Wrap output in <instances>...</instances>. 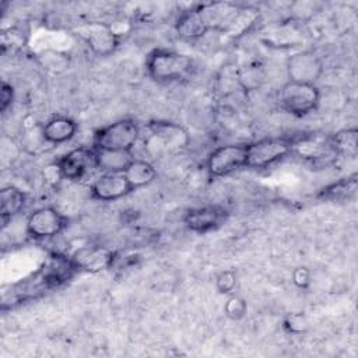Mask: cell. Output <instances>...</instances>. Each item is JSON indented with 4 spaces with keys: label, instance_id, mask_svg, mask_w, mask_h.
I'll use <instances>...</instances> for the list:
<instances>
[{
    "label": "cell",
    "instance_id": "18",
    "mask_svg": "<svg viewBox=\"0 0 358 358\" xmlns=\"http://www.w3.org/2000/svg\"><path fill=\"white\" fill-rule=\"evenodd\" d=\"M27 196L25 193L15 187V186H6L0 192V217H1V227L4 228L7 222L21 213L24 208Z\"/></svg>",
    "mask_w": 358,
    "mask_h": 358
},
{
    "label": "cell",
    "instance_id": "15",
    "mask_svg": "<svg viewBox=\"0 0 358 358\" xmlns=\"http://www.w3.org/2000/svg\"><path fill=\"white\" fill-rule=\"evenodd\" d=\"M175 28L178 35L185 41H197L210 32L199 6L183 11L176 20Z\"/></svg>",
    "mask_w": 358,
    "mask_h": 358
},
{
    "label": "cell",
    "instance_id": "10",
    "mask_svg": "<svg viewBox=\"0 0 358 358\" xmlns=\"http://www.w3.org/2000/svg\"><path fill=\"white\" fill-rule=\"evenodd\" d=\"M228 215L229 213L225 207L211 204V206L190 208L185 214L183 222L190 231L197 234H206L220 228L227 221Z\"/></svg>",
    "mask_w": 358,
    "mask_h": 358
},
{
    "label": "cell",
    "instance_id": "19",
    "mask_svg": "<svg viewBox=\"0 0 358 358\" xmlns=\"http://www.w3.org/2000/svg\"><path fill=\"white\" fill-rule=\"evenodd\" d=\"M123 173L127 182L130 183V186L133 187V190L148 186L157 178V171L154 165L145 159H137V158H134L130 162V165L126 168Z\"/></svg>",
    "mask_w": 358,
    "mask_h": 358
},
{
    "label": "cell",
    "instance_id": "16",
    "mask_svg": "<svg viewBox=\"0 0 358 358\" xmlns=\"http://www.w3.org/2000/svg\"><path fill=\"white\" fill-rule=\"evenodd\" d=\"M133 159H134V157H133L131 151L95 150L94 148L95 168H98L101 172L123 173Z\"/></svg>",
    "mask_w": 358,
    "mask_h": 358
},
{
    "label": "cell",
    "instance_id": "26",
    "mask_svg": "<svg viewBox=\"0 0 358 358\" xmlns=\"http://www.w3.org/2000/svg\"><path fill=\"white\" fill-rule=\"evenodd\" d=\"M308 319L303 313L301 312H294V313H289L285 316L284 322H282V326L284 329L288 331V333H292V334H301V333H305L308 330Z\"/></svg>",
    "mask_w": 358,
    "mask_h": 358
},
{
    "label": "cell",
    "instance_id": "8",
    "mask_svg": "<svg viewBox=\"0 0 358 358\" xmlns=\"http://www.w3.org/2000/svg\"><path fill=\"white\" fill-rule=\"evenodd\" d=\"M67 227V218L55 207H41L32 211L25 221L28 236L42 241L50 239L63 232Z\"/></svg>",
    "mask_w": 358,
    "mask_h": 358
},
{
    "label": "cell",
    "instance_id": "24",
    "mask_svg": "<svg viewBox=\"0 0 358 358\" xmlns=\"http://www.w3.org/2000/svg\"><path fill=\"white\" fill-rule=\"evenodd\" d=\"M218 90L224 92V95H229L238 90H241L238 83V69L235 67H224L221 74L218 76Z\"/></svg>",
    "mask_w": 358,
    "mask_h": 358
},
{
    "label": "cell",
    "instance_id": "21",
    "mask_svg": "<svg viewBox=\"0 0 358 358\" xmlns=\"http://www.w3.org/2000/svg\"><path fill=\"white\" fill-rule=\"evenodd\" d=\"M357 189H358V180H357V176L352 175V176L341 178L340 180L327 185L320 190L317 196L323 200L343 201L354 197L357 193Z\"/></svg>",
    "mask_w": 358,
    "mask_h": 358
},
{
    "label": "cell",
    "instance_id": "6",
    "mask_svg": "<svg viewBox=\"0 0 358 358\" xmlns=\"http://www.w3.org/2000/svg\"><path fill=\"white\" fill-rule=\"evenodd\" d=\"M246 145V168L263 169L291 154L294 140L285 137H264Z\"/></svg>",
    "mask_w": 358,
    "mask_h": 358
},
{
    "label": "cell",
    "instance_id": "28",
    "mask_svg": "<svg viewBox=\"0 0 358 358\" xmlns=\"http://www.w3.org/2000/svg\"><path fill=\"white\" fill-rule=\"evenodd\" d=\"M13 101H14V88L8 83L3 81L1 83V90H0V109H1V112H6L7 108L11 106Z\"/></svg>",
    "mask_w": 358,
    "mask_h": 358
},
{
    "label": "cell",
    "instance_id": "5",
    "mask_svg": "<svg viewBox=\"0 0 358 358\" xmlns=\"http://www.w3.org/2000/svg\"><path fill=\"white\" fill-rule=\"evenodd\" d=\"M282 109L294 116H306L317 109L320 103V91L316 84L287 81L278 95Z\"/></svg>",
    "mask_w": 358,
    "mask_h": 358
},
{
    "label": "cell",
    "instance_id": "3",
    "mask_svg": "<svg viewBox=\"0 0 358 358\" xmlns=\"http://www.w3.org/2000/svg\"><path fill=\"white\" fill-rule=\"evenodd\" d=\"M141 136L140 126L133 119H119L98 129L92 136L95 150H123L131 151Z\"/></svg>",
    "mask_w": 358,
    "mask_h": 358
},
{
    "label": "cell",
    "instance_id": "22",
    "mask_svg": "<svg viewBox=\"0 0 358 358\" xmlns=\"http://www.w3.org/2000/svg\"><path fill=\"white\" fill-rule=\"evenodd\" d=\"M266 81V69L259 62H252L238 69V83L242 91L250 92L259 90Z\"/></svg>",
    "mask_w": 358,
    "mask_h": 358
},
{
    "label": "cell",
    "instance_id": "29",
    "mask_svg": "<svg viewBox=\"0 0 358 358\" xmlns=\"http://www.w3.org/2000/svg\"><path fill=\"white\" fill-rule=\"evenodd\" d=\"M292 281L298 288H308L310 284V271L306 267H298L292 273Z\"/></svg>",
    "mask_w": 358,
    "mask_h": 358
},
{
    "label": "cell",
    "instance_id": "1",
    "mask_svg": "<svg viewBox=\"0 0 358 358\" xmlns=\"http://www.w3.org/2000/svg\"><path fill=\"white\" fill-rule=\"evenodd\" d=\"M143 141L150 155L162 157L185 151L190 143V136L179 123L152 120L145 124Z\"/></svg>",
    "mask_w": 358,
    "mask_h": 358
},
{
    "label": "cell",
    "instance_id": "17",
    "mask_svg": "<svg viewBox=\"0 0 358 358\" xmlns=\"http://www.w3.org/2000/svg\"><path fill=\"white\" fill-rule=\"evenodd\" d=\"M77 133V123L67 116H55L42 126V136L48 144H63Z\"/></svg>",
    "mask_w": 358,
    "mask_h": 358
},
{
    "label": "cell",
    "instance_id": "2",
    "mask_svg": "<svg viewBox=\"0 0 358 358\" xmlns=\"http://www.w3.org/2000/svg\"><path fill=\"white\" fill-rule=\"evenodd\" d=\"M192 69L193 60L189 55L168 49H155L145 60L148 76L159 83L180 80L186 77Z\"/></svg>",
    "mask_w": 358,
    "mask_h": 358
},
{
    "label": "cell",
    "instance_id": "25",
    "mask_svg": "<svg viewBox=\"0 0 358 358\" xmlns=\"http://www.w3.org/2000/svg\"><path fill=\"white\" fill-rule=\"evenodd\" d=\"M248 310V303L246 301L235 294H231L227 299V302L224 303V313L227 315V317L232 319V320H239L246 315Z\"/></svg>",
    "mask_w": 358,
    "mask_h": 358
},
{
    "label": "cell",
    "instance_id": "14",
    "mask_svg": "<svg viewBox=\"0 0 358 358\" xmlns=\"http://www.w3.org/2000/svg\"><path fill=\"white\" fill-rule=\"evenodd\" d=\"M91 196L101 201H115L130 194L133 187L127 182L124 173L102 172L91 183Z\"/></svg>",
    "mask_w": 358,
    "mask_h": 358
},
{
    "label": "cell",
    "instance_id": "7",
    "mask_svg": "<svg viewBox=\"0 0 358 358\" xmlns=\"http://www.w3.org/2000/svg\"><path fill=\"white\" fill-rule=\"evenodd\" d=\"M246 144H224L214 148L206 161L210 178L227 176L241 168H246Z\"/></svg>",
    "mask_w": 358,
    "mask_h": 358
},
{
    "label": "cell",
    "instance_id": "9",
    "mask_svg": "<svg viewBox=\"0 0 358 358\" xmlns=\"http://www.w3.org/2000/svg\"><path fill=\"white\" fill-rule=\"evenodd\" d=\"M322 59L312 50H299L287 57L285 70L288 81L316 84L323 74Z\"/></svg>",
    "mask_w": 358,
    "mask_h": 358
},
{
    "label": "cell",
    "instance_id": "20",
    "mask_svg": "<svg viewBox=\"0 0 358 358\" xmlns=\"http://www.w3.org/2000/svg\"><path fill=\"white\" fill-rule=\"evenodd\" d=\"M38 64L49 74L59 76L69 70L71 64L70 55L59 49H42L35 55Z\"/></svg>",
    "mask_w": 358,
    "mask_h": 358
},
{
    "label": "cell",
    "instance_id": "12",
    "mask_svg": "<svg viewBox=\"0 0 358 358\" xmlns=\"http://www.w3.org/2000/svg\"><path fill=\"white\" fill-rule=\"evenodd\" d=\"M260 41L271 49H292L302 43L303 35L295 22L282 21L262 29Z\"/></svg>",
    "mask_w": 358,
    "mask_h": 358
},
{
    "label": "cell",
    "instance_id": "11",
    "mask_svg": "<svg viewBox=\"0 0 358 358\" xmlns=\"http://www.w3.org/2000/svg\"><path fill=\"white\" fill-rule=\"evenodd\" d=\"M56 165L62 175V179L80 180L85 176L90 168H95L94 148L92 147H77L64 155H62Z\"/></svg>",
    "mask_w": 358,
    "mask_h": 358
},
{
    "label": "cell",
    "instance_id": "13",
    "mask_svg": "<svg viewBox=\"0 0 358 358\" xmlns=\"http://www.w3.org/2000/svg\"><path fill=\"white\" fill-rule=\"evenodd\" d=\"M70 260L76 271L84 273H99L109 268L113 264L115 255L112 250L102 246H84L77 249Z\"/></svg>",
    "mask_w": 358,
    "mask_h": 358
},
{
    "label": "cell",
    "instance_id": "23",
    "mask_svg": "<svg viewBox=\"0 0 358 358\" xmlns=\"http://www.w3.org/2000/svg\"><path fill=\"white\" fill-rule=\"evenodd\" d=\"M329 141L337 155L355 157L358 152V130L355 127L344 129L334 133L329 138Z\"/></svg>",
    "mask_w": 358,
    "mask_h": 358
},
{
    "label": "cell",
    "instance_id": "27",
    "mask_svg": "<svg viewBox=\"0 0 358 358\" xmlns=\"http://www.w3.org/2000/svg\"><path fill=\"white\" fill-rule=\"evenodd\" d=\"M236 287V274L234 270H224L215 277V288L220 294H232Z\"/></svg>",
    "mask_w": 358,
    "mask_h": 358
},
{
    "label": "cell",
    "instance_id": "4",
    "mask_svg": "<svg viewBox=\"0 0 358 358\" xmlns=\"http://www.w3.org/2000/svg\"><path fill=\"white\" fill-rule=\"evenodd\" d=\"M73 32L94 55L101 57L112 55L120 43L119 34L115 32L108 22L102 21L81 22L74 28Z\"/></svg>",
    "mask_w": 358,
    "mask_h": 358
}]
</instances>
